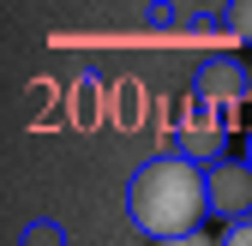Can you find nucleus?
I'll return each instance as SVG.
<instances>
[{
    "instance_id": "nucleus-1",
    "label": "nucleus",
    "mask_w": 252,
    "mask_h": 246,
    "mask_svg": "<svg viewBox=\"0 0 252 246\" xmlns=\"http://www.w3.org/2000/svg\"><path fill=\"white\" fill-rule=\"evenodd\" d=\"M204 210H210L204 168H192L186 156H150L126 180V222L144 240H156V246L180 240V234H198Z\"/></svg>"
},
{
    "instance_id": "nucleus-2",
    "label": "nucleus",
    "mask_w": 252,
    "mask_h": 246,
    "mask_svg": "<svg viewBox=\"0 0 252 246\" xmlns=\"http://www.w3.org/2000/svg\"><path fill=\"white\" fill-rule=\"evenodd\" d=\"M204 192H210V216H222V228L252 216V168L246 162L222 156L216 168H204Z\"/></svg>"
},
{
    "instance_id": "nucleus-3",
    "label": "nucleus",
    "mask_w": 252,
    "mask_h": 246,
    "mask_svg": "<svg viewBox=\"0 0 252 246\" xmlns=\"http://www.w3.org/2000/svg\"><path fill=\"white\" fill-rule=\"evenodd\" d=\"M192 96L204 108H240L252 96V66H240V60H204L192 72Z\"/></svg>"
},
{
    "instance_id": "nucleus-4",
    "label": "nucleus",
    "mask_w": 252,
    "mask_h": 246,
    "mask_svg": "<svg viewBox=\"0 0 252 246\" xmlns=\"http://www.w3.org/2000/svg\"><path fill=\"white\" fill-rule=\"evenodd\" d=\"M174 156H186L192 168H216V162H222V126H216V114H210L204 102L186 108L180 138H174Z\"/></svg>"
},
{
    "instance_id": "nucleus-5",
    "label": "nucleus",
    "mask_w": 252,
    "mask_h": 246,
    "mask_svg": "<svg viewBox=\"0 0 252 246\" xmlns=\"http://www.w3.org/2000/svg\"><path fill=\"white\" fill-rule=\"evenodd\" d=\"M222 24H228V36H234V42H246V48H252V0L228 6V18H222Z\"/></svg>"
},
{
    "instance_id": "nucleus-6",
    "label": "nucleus",
    "mask_w": 252,
    "mask_h": 246,
    "mask_svg": "<svg viewBox=\"0 0 252 246\" xmlns=\"http://www.w3.org/2000/svg\"><path fill=\"white\" fill-rule=\"evenodd\" d=\"M216 246H252V216L246 222H228L222 234H216Z\"/></svg>"
},
{
    "instance_id": "nucleus-7",
    "label": "nucleus",
    "mask_w": 252,
    "mask_h": 246,
    "mask_svg": "<svg viewBox=\"0 0 252 246\" xmlns=\"http://www.w3.org/2000/svg\"><path fill=\"white\" fill-rule=\"evenodd\" d=\"M162 246H216L210 234H180V240H162Z\"/></svg>"
},
{
    "instance_id": "nucleus-8",
    "label": "nucleus",
    "mask_w": 252,
    "mask_h": 246,
    "mask_svg": "<svg viewBox=\"0 0 252 246\" xmlns=\"http://www.w3.org/2000/svg\"><path fill=\"white\" fill-rule=\"evenodd\" d=\"M246 168H252V132H246Z\"/></svg>"
}]
</instances>
